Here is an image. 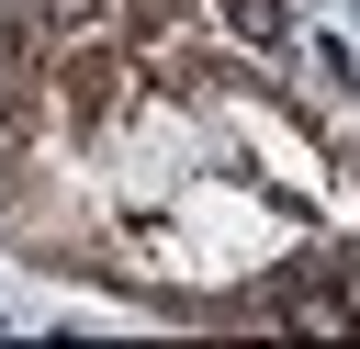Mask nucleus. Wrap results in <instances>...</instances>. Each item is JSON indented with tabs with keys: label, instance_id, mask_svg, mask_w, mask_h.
I'll list each match as a JSON object with an SVG mask.
<instances>
[{
	"label": "nucleus",
	"instance_id": "1",
	"mask_svg": "<svg viewBox=\"0 0 360 349\" xmlns=\"http://www.w3.org/2000/svg\"><path fill=\"white\" fill-rule=\"evenodd\" d=\"M214 23H225L236 45H259V56H281V45H292V11H281V0H214Z\"/></svg>",
	"mask_w": 360,
	"mask_h": 349
},
{
	"label": "nucleus",
	"instance_id": "2",
	"mask_svg": "<svg viewBox=\"0 0 360 349\" xmlns=\"http://www.w3.org/2000/svg\"><path fill=\"white\" fill-rule=\"evenodd\" d=\"M315 79H326V90H338V101H349V90H360V68H349V45H338V34H326V45H315Z\"/></svg>",
	"mask_w": 360,
	"mask_h": 349
}]
</instances>
